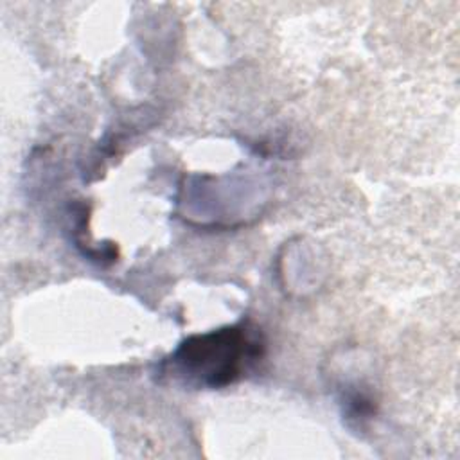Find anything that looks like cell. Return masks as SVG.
Instances as JSON below:
<instances>
[{"mask_svg": "<svg viewBox=\"0 0 460 460\" xmlns=\"http://www.w3.org/2000/svg\"><path fill=\"white\" fill-rule=\"evenodd\" d=\"M266 341L250 322L185 338L160 372L192 388H225L239 381L264 356Z\"/></svg>", "mask_w": 460, "mask_h": 460, "instance_id": "6da1fadb", "label": "cell"}, {"mask_svg": "<svg viewBox=\"0 0 460 460\" xmlns=\"http://www.w3.org/2000/svg\"><path fill=\"white\" fill-rule=\"evenodd\" d=\"M343 415L350 420H356V422H363L367 419H372L374 417V401L363 394V392H358V390H350L343 395Z\"/></svg>", "mask_w": 460, "mask_h": 460, "instance_id": "7a4b0ae2", "label": "cell"}]
</instances>
